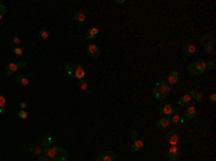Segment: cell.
<instances>
[{
	"instance_id": "obj_7",
	"label": "cell",
	"mask_w": 216,
	"mask_h": 161,
	"mask_svg": "<svg viewBox=\"0 0 216 161\" xmlns=\"http://www.w3.org/2000/svg\"><path fill=\"white\" fill-rule=\"evenodd\" d=\"M167 158L170 161H177L180 158V150L173 145V147H170V150H167Z\"/></svg>"
},
{
	"instance_id": "obj_23",
	"label": "cell",
	"mask_w": 216,
	"mask_h": 161,
	"mask_svg": "<svg viewBox=\"0 0 216 161\" xmlns=\"http://www.w3.org/2000/svg\"><path fill=\"white\" fill-rule=\"evenodd\" d=\"M133 150H134V151H137V153L143 150V141H141L140 138L134 140V143H133Z\"/></svg>"
},
{
	"instance_id": "obj_40",
	"label": "cell",
	"mask_w": 216,
	"mask_h": 161,
	"mask_svg": "<svg viewBox=\"0 0 216 161\" xmlns=\"http://www.w3.org/2000/svg\"><path fill=\"white\" fill-rule=\"evenodd\" d=\"M92 161H100V160H92Z\"/></svg>"
},
{
	"instance_id": "obj_36",
	"label": "cell",
	"mask_w": 216,
	"mask_h": 161,
	"mask_svg": "<svg viewBox=\"0 0 216 161\" xmlns=\"http://www.w3.org/2000/svg\"><path fill=\"white\" fill-rule=\"evenodd\" d=\"M38 161H51V160H49V158L46 157V155H41V157L38 158Z\"/></svg>"
},
{
	"instance_id": "obj_2",
	"label": "cell",
	"mask_w": 216,
	"mask_h": 161,
	"mask_svg": "<svg viewBox=\"0 0 216 161\" xmlns=\"http://www.w3.org/2000/svg\"><path fill=\"white\" fill-rule=\"evenodd\" d=\"M153 92H154V98L159 99V101H162V99H164V98L172 92V86H170L167 82H157V84L154 85Z\"/></svg>"
},
{
	"instance_id": "obj_29",
	"label": "cell",
	"mask_w": 216,
	"mask_h": 161,
	"mask_svg": "<svg viewBox=\"0 0 216 161\" xmlns=\"http://www.w3.org/2000/svg\"><path fill=\"white\" fill-rule=\"evenodd\" d=\"M13 53L16 55V56H20V55L23 53V50H22V48L19 46V48H15V49H13Z\"/></svg>"
},
{
	"instance_id": "obj_13",
	"label": "cell",
	"mask_w": 216,
	"mask_h": 161,
	"mask_svg": "<svg viewBox=\"0 0 216 161\" xmlns=\"http://www.w3.org/2000/svg\"><path fill=\"white\" fill-rule=\"evenodd\" d=\"M192 102H193V99L190 98V95H183V96H180L179 105L186 108V107H189V105H192Z\"/></svg>"
},
{
	"instance_id": "obj_26",
	"label": "cell",
	"mask_w": 216,
	"mask_h": 161,
	"mask_svg": "<svg viewBox=\"0 0 216 161\" xmlns=\"http://www.w3.org/2000/svg\"><path fill=\"white\" fill-rule=\"evenodd\" d=\"M19 45H20V39H19L18 36H15V37H12V39H10V46H12L13 49L19 48Z\"/></svg>"
},
{
	"instance_id": "obj_5",
	"label": "cell",
	"mask_w": 216,
	"mask_h": 161,
	"mask_svg": "<svg viewBox=\"0 0 216 161\" xmlns=\"http://www.w3.org/2000/svg\"><path fill=\"white\" fill-rule=\"evenodd\" d=\"M164 138H166V143L170 144L172 147H173V145H177L180 141V135L176 131H169Z\"/></svg>"
},
{
	"instance_id": "obj_38",
	"label": "cell",
	"mask_w": 216,
	"mask_h": 161,
	"mask_svg": "<svg viewBox=\"0 0 216 161\" xmlns=\"http://www.w3.org/2000/svg\"><path fill=\"white\" fill-rule=\"evenodd\" d=\"M26 108V102H20V109H25Z\"/></svg>"
},
{
	"instance_id": "obj_33",
	"label": "cell",
	"mask_w": 216,
	"mask_h": 161,
	"mask_svg": "<svg viewBox=\"0 0 216 161\" xmlns=\"http://www.w3.org/2000/svg\"><path fill=\"white\" fill-rule=\"evenodd\" d=\"M0 107H6V98L2 94H0Z\"/></svg>"
},
{
	"instance_id": "obj_28",
	"label": "cell",
	"mask_w": 216,
	"mask_h": 161,
	"mask_svg": "<svg viewBox=\"0 0 216 161\" xmlns=\"http://www.w3.org/2000/svg\"><path fill=\"white\" fill-rule=\"evenodd\" d=\"M30 153H33V154L39 155L41 153H42V148H41V147H33V148H30Z\"/></svg>"
},
{
	"instance_id": "obj_3",
	"label": "cell",
	"mask_w": 216,
	"mask_h": 161,
	"mask_svg": "<svg viewBox=\"0 0 216 161\" xmlns=\"http://www.w3.org/2000/svg\"><path fill=\"white\" fill-rule=\"evenodd\" d=\"M200 43L205 46V50H206V52L212 53L213 46H215V36L212 35V33H206V35H203L200 37Z\"/></svg>"
},
{
	"instance_id": "obj_31",
	"label": "cell",
	"mask_w": 216,
	"mask_h": 161,
	"mask_svg": "<svg viewBox=\"0 0 216 161\" xmlns=\"http://www.w3.org/2000/svg\"><path fill=\"white\" fill-rule=\"evenodd\" d=\"M16 65H18V69H23V68H26V62L25 60H19Z\"/></svg>"
},
{
	"instance_id": "obj_15",
	"label": "cell",
	"mask_w": 216,
	"mask_h": 161,
	"mask_svg": "<svg viewBox=\"0 0 216 161\" xmlns=\"http://www.w3.org/2000/svg\"><path fill=\"white\" fill-rule=\"evenodd\" d=\"M183 52L186 55H193L196 52V46H195L193 43H186V45L183 46Z\"/></svg>"
},
{
	"instance_id": "obj_35",
	"label": "cell",
	"mask_w": 216,
	"mask_h": 161,
	"mask_svg": "<svg viewBox=\"0 0 216 161\" xmlns=\"http://www.w3.org/2000/svg\"><path fill=\"white\" fill-rule=\"evenodd\" d=\"M209 102H210V104H215V102H216V95H215V94H212V95L209 96Z\"/></svg>"
},
{
	"instance_id": "obj_32",
	"label": "cell",
	"mask_w": 216,
	"mask_h": 161,
	"mask_svg": "<svg viewBox=\"0 0 216 161\" xmlns=\"http://www.w3.org/2000/svg\"><path fill=\"white\" fill-rule=\"evenodd\" d=\"M19 118H20V119H26V118H28V114L25 112V109H20V112H19Z\"/></svg>"
},
{
	"instance_id": "obj_1",
	"label": "cell",
	"mask_w": 216,
	"mask_h": 161,
	"mask_svg": "<svg viewBox=\"0 0 216 161\" xmlns=\"http://www.w3.org/2000/svg\"><path fill=\"white\" fill-rule=\"evenodd\" d=\"M45 154L51 161H66L68 160V151L61 147H49V148H45Z\"/></svg>"
},
{
	"instance_id": "obj_8",
	"label": "cell",
	"mask_w": 216,
	"mask_h": 161,
	"mask_svg": "<svg viewBox=\"0 0 216 161\" xmlns=\"http://www.w3.org/2000/svg\"><path fill=\"white\" fill-rule=\"evenodd\" d=\"M87 53H88V56L90 58H92V59H95V58H98L100 56V48L97 46V45H94V43H91V45H88L87 46Z\"/></svg>"
},
{
	"instance_id": "obj_21",
	"label": "cell",
	"mask_w": 216,
	"mask_h": 161,
	"mask_svg": "<svg viewBox=\"0 0 216 161\" xmlns=\"http://www.w3.org/2000/svg\"><path fill=\"white\" fill-rule=\"evenodd\" d=\"M78 86H79V88H81L82 91H85L87 94H91L90 88H88V82H87L85 79H79V81H78Z\"/></svg>"
},
{
	"instance_id": "obj_16",
	"label": "cell",
	"mask_w": 216,
	"mask_h": 161,
	"mask_svg": "<svg viewBox=\"0 0 216 161\" xmlns=\"http://www.w3.org/2000/svg\"><path fill=\"white\" fill-rule=\"evenodd\" d=\"M170 121H173V124H176V125H183L185 124V118L182 115H177V114H173Z\"/></svg>"
},
{
	"instance_id": "obj_4",
	"label": "cell",
	"mask_w": 216,
	"mask_h": 161,
	"mask_svg": "<svg viewBox=\"0 0 216 161\" xmlns=\"http://www.w3.org/2000/svg\"><path fill=\"white\" fill-rule=\"evenodd\" d=\"M189 69V72L192 73V75H203L205 72L208 71L206 69V62H193L192 65L187 68Z\"/></svg>"
},
{
	"instance_id": "obj_34",
	"label": "cell",
	"mask_w": 216,
	"mask_h": 161,
	"mask_svg": "<svg viewBox=\"0 0 216 161\" xmlns=\"http://www.w3.org/2000/svg\"><path fill=\"white\" fill-rule=\"evenodd\" d=\"M5 14H6V6H5V5H0V16L3 18Z\"/></svg>"
},
{
	"instance_id": "obj_41",
	"label": "cell",
	"mask_w": 216,
	"mask_h": 161,
	"mask_svg": "<svg viewBox=\"0 0 216 161\" xmlns=\"http://www.w3.org/2000/svg\"><path fill=\"white\" fill-rule=\"evenodd\" d=\"M0 20H2V16H0Z\"/></svg>"
},
{
	"instance_id": "obj_37",
	"label": "cell",
	"mask_w": 216,
	"mask_h": 161,
	"mask_svg": "<svg viewBox=\"0 0 216 161\" xmlns=\"http://www.w3.org/2000/svg\"><path fill=\"white\" fill-rule=\"evenodd\" d=\"M6 112V107H0V114H5Z\"/></svg>"
},
{
	"instance_id": "obj_11",
	"label": "cell",
	"mask_w": 216,
	"mask_h": 161,
	"mask_svg": "<svg viewBox=\"0 0 216 161\" xmlns=\"http://www.w3.org/2000/svg\"><path fill=\"white\" fill-rule=\"evenodd\" d=\"M185 118L186 119H192L195 118V115H196V107H193V105H189V107H186V109H185Z\"/></svg>"
},
{
	"instance_id": "obj_20",
	"label": "cell",
	"mask_w": 216,
	"mask_h": 161,
	"mask_svg": "<svg viewBox=\"0 0 216 161\" xmlns=\"http://www.w3.org/2000/svg\"><path fill=\"white\" fill-rule=\"evenodd\" d=\"M97 35H98V29L97 27H90V29L87 30V39H94V37H97Z\"/></svg>"
},
{
	"instance_id": "obj_9",
	"label": "cell",
	"mask_w": 216,
	"mask_h": 161,
	"mask_svg": "<svg viewBox=\"0 0 216 161\" xmlns=\"http://www.w3.org/2000/svg\"><path fill=\"white\" fill-rule=\"evenodd\" d=\"M115 153L114 151H111V150H105L104 153L101 154V158L100 161H115Z\"/></svg>"
},
{
	"instance_id": "obj_24",
	"label": "cell",
	"mask_w": 216,
	"mask_h": 161,
	"mask_svg": "<svg viewBox=\"0 0 216 161\" xmlns=\"http://www.w3.org/2000/svg\"><path fill=\"white\" fill-rule=\"evenodd\" d=\"M74 19H75V22L77 23H84L85 22V14L82 12H77L74 14Z\"/></svg>"
},
{
	"instance_id": "obj_18",
	"label": "cell",
	"mask_w": 216,
	"mask_h": 161,
	"mask_svg": "<svg viewBox=\"0 0 216 161\" xmlns=\"http://www.w3.org/2000/svg\"><path fill=\"white\" fill-rule=\"evenodd\" d=\"M18 71V65L15 63V62H9L6 65V73L7 75H12V73H15V72Z\"/></svg>"
},
{
	"instance_id": "obj_25",
	"label": "cell",
	"mask_w": 216,
	"mask_h": 161,
	"mask_svg": "<svg viewBox=\"0 0 216 161\" xmlns=\"http://www.w3.org/2000/svg\"><path fill=\"white\" fill-rule=\"evenodd\" d=\"M189 95H190V98H192V99H195L196 102H200V101H202V98H203V96H202V92H196V91L190 92Z\"/></svg>"
},
{
	"instance_id": "obj_12",
	"label": "cell",
	"mask_w": 216,
	"mask_h": 161,
	"mask_svg": "<svg viewBox=\"0 0 216 161\" xmlns=\"http://www.w3.org/2000/svg\"><path fill=\"white\" fill-rule=\"evenodd\" d=\"M179 82V73L177 72H169V75H167V84L169 85H174V84H177Z\"/></svg>"
},
{
	"instance_id": "obj_14",
	"label": "cell",
	"mask_w": 216,
	"mask_h": 161,
	"mask_svg": "<svg viewBox=\"0 0 216 161\" xmlns=\"http://www.w3.org/2000/svg\"><path fill=\"white\" fill-rule=\"evenodd\" d=\"M75 71H77V65H75V63H68V65L65 66V72L69 76L75 78Z\"/></svg>"
},
{
	"instance_id": "obj_39",
	"label": "cell",
	"mask_w": 216,
	"mask_h": 161,
	"mask_svg": "<svg viewBox=\"0 0 216 161\" xmlns=\"http://www.w3.org/2000/svg\"><path fill=\"white\" fill-rule=\"evenodd\" d=\"M133 137L137 140V138H138V132H137V131H134V132H133Z\"/></svg>"
},
{
	"instance_id": "obj_19",
	"label": "cell",
	"mask_w": 216,
	"mask_h": 161,
	"mask_svg": "<svg viewBox=\"0 0 216 161\" xmlns=\"http://www.w3.org/2000/svg\"><path fill=\"white\" fill-rule=\"evenodd\" d=\"M42 147H43V150L52 147V137H51V135H45V137L42 138Z\"/></svg>"
},
{
	"instance_id": "obj_22",
	"label": "cell",
	"mask_w": 216,
	"mask_h": 161,
	"mask_svg": "<svg viewBox=\"0 0 216 161\" xmlns=\"http://www.w3.org/2000/svg\"><path fill=\"white\" fill-rule=\"evenodd\" d=\"M16 82L20 85H23V86H26V85H29V79L25 76V75H16Z\"/></svg>"
},
{
	"instance_id": "obj_10",
	"label": "cell",
	"mask_w": 216,
	"mask_h": 161,
	"mask_svg": "<svg viewBox=\"0 0 216 161\" xmlns=\"http://www.w3.org/2000/svg\"><path fill=\"white\" fill-rule=\"evenodd\" d=\"M170 118L169 117H163V118H160L159 121L156 122V127L159 128V130H164V128H167V127H170Z\"/></svg>"
},
{
	"instance_id": "obj_17",
	"label": "cell",
	"mask_w": 216,
	"mask_h": 161,
	"mask_svg": "<svg viewBox=\"0 0 216 161\" xmlns=\"http://www.w3.org/2000/svg\"><path fill=\"white\" fill-rule=\"evenodd\" d=\"M75 78L77 79H85V69L82 68V66L77 65V71H75Z\"/></svg>"
},
{
	"instance_id": "obj_27",
	"label": "cell",
	"mask_w": 216,
	"mask_h": 161,
	"mask_svg": "<svg viewBox=\"0 0 216 161\" xmlns=\"http://www.w3.org/2000/svg\"><path fill=\"white\" fill-rule=\"evenodd\" d=\"M39 36H41L42 39H48V37H49V30L41 29V32H39Z\"/></svg>"
},
{
	"instance_id": "obj_30",
	"label": "cell",
	"mask_w": 216,
	"mask_h": 161,
	"mask_svg": "<svg viewBox=\"0 0 216 161\" xmlns=\"http://www.w3.org/2000/svg\"><path fill=\"white\" fill-rule=\"evenodd\" d=\"M206 69H208V71L215 69V62H212V60H210V62H208V63H206Z\"/></svg>"
},
{
	"instance_id": "obj_6",
	"label": "cell",
	"mask_w": 216,
	"mask_h": 161,
	"mask_svg": "<svg viewBox=\"0 0 216 161\" xmlns=\"http://www.w3.org/2000/svg\"><path fill=\"white\" fill-rule=\"evenodd\" d=\"M159 109H160V112H163L164 115H173V114H176L174 107L170 102H162V104L159 105Z\"/></svg>"
}]
</instances>
